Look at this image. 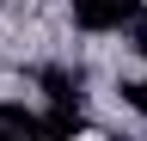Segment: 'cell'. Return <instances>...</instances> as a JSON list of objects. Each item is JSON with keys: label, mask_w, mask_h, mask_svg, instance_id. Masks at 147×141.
Here are the masks:
<instances>
[{"label": "cell", "mask_w": 147, "mask_h": 141, "mask_svg": "<svg viewBox=\"0 0 147 141\" xmlns=\"http://www.w3.org/2000/svg\"><path fill=\"white\" fill-rule=\"evenodd\" d=\"M141 12V0H74V25L86 31H123Z\"/></svg>", "instance_id": "cell-1"}, {"label": "cell", "mask_w": 147, "mask_h": 141, "mask_svg": "<svg viewBox=\"0 0 147 141\" xmlns=\"http://www.w3.org/2000/svg\"><path fill=\"white\" fill-rule=\"evenodd\" d=\"M43 129H49V135H74V129H86V117L74 111V104H55V111L43 117Z\"/></svg>", "instance_id": "cell-2"}, {"label": "cell", "mask_w": 147, "mask_h": 141, "mask_svg": "<svg viewBox=\"0 0 147 141\" xmlns=\"http://www.w3.org/2000/svg\"><path fill=\"white\" fill-rule=\"evenodd\" d=\"M43 92H49L55 104H74V92H80V80H74V74H61V67H49V74H43Z\"/></svg>", "instance_id": "cell-3"}, {"label": "cell", "mask_w": 147, "mask_h": 141, "mask_svg": "<svg viewBox=\"0 0 147 141\" xmlns=\"http://www.w3.org/2000/svg\"><path fill=\"white\" fill-rule=\"evenodd\" d=\"M123 98H129V104L147 117V80H129V86H123Z\"/></svg>", "instance_id": "cell-4"}, {"label": "cell", "mask_w": 147, "mask_h": 141, "mask_svg": "<svg viewBox=\"0 0 147 141\" xmlns=\"http://www.w3.org/2000/svg\"><path fill=\"white\" fill-rule=\"evenodd\" d=\"M135 49H141V55H147V25H141V31H135Z\"/></svg>", "instance_id": "cell-5"}]
</instances>
